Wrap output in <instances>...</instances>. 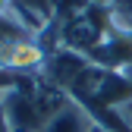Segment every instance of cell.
<instances>
[{
    "instance_id": "cell-1",
    "label": "cell",
    "mask_w": 132,
    "mask_h": 132,
    "mask_svg": "<svg viewBox=\"0 0 132 132\" xmlns=\"http://www.w3.org/2000/svg\"><path fill=\"white\" fill-rule=\"evenodd\" d=\"M0 101L13 132H41L51 123V117L69 101V94L54 88L41 76H19L16 85L0 94Z\"/></svg>"
},
{
    "instance_id": "cell-2",
    "label": "cell",
    "mask_w": 132,
    "mask_h": 132,
    "mask_svg": "<svg viewBox=\"0 0 132 132\" xmlns=\"http://www.w3.org/2000/svg\"><path fill=\"white\" fill-rule=\"evenodd\" d=\"M69 97L76 104H82L91 117L104 110H117L120 104H126L132 97V79L123 69H107V66L88 63L85 72L69 88Z\"/></svg>"
},
{
    "instance_id": "cell-3",
    "label": "cell",
    "mask_w": 132,
    "mask_h": 132,
    "mask_svg": "<svg viewBox=\"0 0 132 132\" xmlns=\"http://www.w3.org/2000/svg\"><path fill=\"white\" fill-rule=\"evenodd\" d=\"M88 63H91L88 57L69 51V47H54V51L47 54V60H44V66H41L38 76H41L44 82H51L54 88H60V91L69 94V88L76 85V79L85 72Z\"/></svg>"
},
{
    "instance_id": "cell-4",
    "label": "cell",
    "mask_w": 132,
    "mask_h": 132,
    "mask_svg": "<svg viewBox=\"0 0 132 132\" xmlns=\"http://www.w3.org/2000/svg\"><path fill=\"white\" fill-rule=\"evenodd\" d=\"M47 60V47L38 38H22L0 47V69L13 76H38Z\"/></svg>"
},
{
    "instance_id": "cell-5",
    "label": "cell",
    "mask_w": 132,
    "mask_h": 132,
    "mask_svg": "<svg viewBox=\"0 0 132 132\" xmlns=\"http://www.w3.org/2000/svg\"><path fill=\"white\" fill-rule=\"evenodd\" d=\"M91 126H94L91 113L69 97V101L51 117V123H47L41 132H91Z\"/></svg>"
},
{
    "instance_id": "cell-6",
    "label": "cell",
    "mask_w": 132,
    "mask_h": 132,
    "mask_svg": "<svg viewBox=\"0 0 132 132\" xmlns=\"http://www.w3.org/2000/svg\"><path fill=\"white\" fill-rule=\"evenodd\" d=\"M22 38H35V35H28L10 10L0 13V47H3V44H13V41H22Z\"/></svg>"
},
{
    "instance_id": "cell-7",
    "label": "cell",
    "mask_w": 132,
    "mask_h": 132,
    "mask_svg": "<svg viewBox=\"0 0 132 132\" xmlns=\"http://www.w3.org/2000/svg\"><path fill=\"white\" fill-rule=\"evenodd\" d=\"M16 79H19V76H13V72H6V69H0V94H3L10 85H16Z\"/></svg>"
},
{
    "instance_id": "cell-8",
    "label": "cell",
    "mask_w": 132,
    "mask_h": 132,
    "mask_svg": "<svg viewBox=\"0 0 132 132\" xmlns=\"http://www.w3.org/2000/svg\"><path fill=\"white\" fill-rule=\"evenodd\" d=\"M0 132H13L10 129V120H6V110H3V101H0Z\"/></svg>"
},
{
    "instance_id": "cell-9",
    "label": "cell",
    "mask_w": 132,
    "mask_h": 132,
    "mask_svg": "<svg viewBox=\"0 0 132 132\" xmlns=\"http://www.w3.org/2000/svg\"><path fill=\"white\" fill-rule=\"evenodd\" d=\"M91 3H97V6H113L117 0H91Z\"/></svg>"
},
{
    "instance_id": "cell-10",
    "label": "cell",
    "mask_w": 132,
    "mask_h": 132,
    "mask_svg": "<svg viewBox=\"0 0 132 132\" xmlns=\"http://www.w3.org/2000/svg\"><path fill=\"white\" fill-rule=\"evenodd\" d=\"M91 132H110V129H104L101 123H94V126H91Z\"/></svg>"
}]
</instances>
